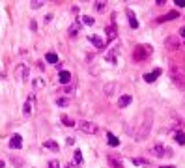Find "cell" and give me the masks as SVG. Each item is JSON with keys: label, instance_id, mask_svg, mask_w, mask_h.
Listing matches in <instances>:
<instances>
[{"label": "cell", "instance_id": "6da1fadb", "mask_svg": "<svg viewBox=\"0 0 185 168\" xmlns=\"http://www.w3.org/2000/svg\"><path fill=\"white\" fill-rule=\"evenodd\" d=\"M152 112L150 110H146L144 114H142V118H140V122H138V125H136V129L135 131H131V136L135 138V140H144L148 135H150V129H152Z\"/></svg>", "mask_w": 185, "mask_h": 168}, {"label": "cell", "instance_id": "7a4b0ae2", "mask_svg": "<svg viewBox=\"0 0 185 168\" xmlns=\"http://www.w3.org/2000/svg\"><path fill=\"white\" fill-rule=\"evenodd\" d=\"M168 73H170V79L176 82V86H178L181 92H185V69L179 67L178 64H172Z\"/></svg>", "mask_w": 185, "mask_h": 168}, {"label": "cell", "instance_id": "3957f363", "mask_svg": "<svg viewBox=\"0 0 185 168\" xmlns=\"http://www.w3.org/2000/svg\"><path fill=\"white\" fill-rule=\"evenodd\" d=\"M152 53H153V49L150 45H144V43H140V45H136L135 47V51H133V60L135 62H146L150 56H152Z\"/></svg>", "mask_w": 185, "mask_h": 168}, {"label": "cell", "instance_id": "277c9868", "mask_svg": "<svg viewBox=\"0 0 185 168\" xmlns=\"http://www.w3.org/2000/svg\"><path fill=\"white\" fill-rule=\"evenodd\" d=\"M152 153L155 157H172V150L167 148V146H163V144H155L153 150H152Z\"/></svg>", "mask_w": 185, "mask_h": 168}, {"label": "cell", "instance_id": "5b68a950", "mask_svg": "<svg viewBox=\"0 0 185 168\" xmlns=\"http://www.w3.org/2000/svg\"><path fill=\"white\" fill-rule=\"evenodd\" d=\"M28 75H30V71H28V67H26L25 64H19V65L15 67V77H17L19 80H26Z\"/></svg>", "mask_w": 185, "mask_h": 168}, {"label": "cell", "instance_id": "8992f818", "mask_svg": "<svg viewBox=\"0 0 185 168\" xmlns=\"http://www.w3.org/2000/svg\"><path fill=\"white\" fill-rule=\"evenodd\" d=\"M81 129H82L86 135H96V133H97V125L92 123V122H82V123H81Z\"/></svg>", "mask_w": 185, "mask_h": 168}, {"label": "cell", "instance_id": "52a82bcc", "mask_svg": "<svg viewBox=\"0 0 185 168\" xmlns=\"http://www.w3.org/2000/svg\"><path fill=\"white\" fill-rule=\"evenodd\" d=\"M22 146V138H21V135H13L11 138H10V148L11 150H19Z\"/></svg>", "mask_w": 185, "mask_h": 168}, {"label": "cell", "instance_id": "ba28073f", "mask_svg": "<svg viewBox=\"0 0 185 168\" xmlns=\"http://www.w3.org/2000/svg\"><path fill=\"white\" fill-rule=\"evenodd\" d=\"M161 73H163V71L157 67V69L152 71V73H146V75H144V80H146V82H153V80H157V77H159Z\"/></svg>", "mask_w": 185, "mask_h": 168}, {"label": "cell", "instance_id": "9c48e42d", "mask_svg": "<svg viewBox=\"0 0 185 168\" xmlns=\"http://www.w3.org/2000/svg\"><path fill=\"white\" fill-rule=\"evenodd\" d=\"M107 142H108L110 148H118V146H120V138L114 136L112 133H107Z\"/></svg>", "mask_w": 185, "mask_h": 168}, {"label": "cell", "instance_id": "30bf717a", "mask_svg": "<svg viewBox=\"0 0 185 168\" xmlns=\"http://www.w3.org/2000/svg\"><path fill=\"white\" fill-rule=\"evenodd\" d=\"M32 103H34V95H30V97L26 99V103H25V108H22V114H25V118L30 116V112H32Z\"/></svg>", "mask_w": 185, "mask_h": 168}, {"label": "cell", "instance_id": "8fae6325", "mask_svg": "<svg viewBox=\"0 0 185 168\" xmlns=\"http://www.w3.org/2000/svg\"><path fill=\"white\" fill-rule=\"evenodd\" d=\"M58 80H60V84H69V80H71V73H69V71H60L58 73Z\"/></svg>", "mask_w": 185, "mask_h": 168}, {"label": "cell", "instance_id": "7c38bea8", "mask_svg": "<svg viewBox=\"0 0 185 168\" xmlns=\"http://www.w3.org/2000/svg\"><path fill=\"white\" fill-rule=\"evenodd\" d=\"M43 148H45V150H51V151H58V150H60L58 142H54V140H45V142H43Z\"/></svg>", "mask_w": 185, "mask_h": 168}, {"label": "cell", "instance_id": "4fadbf2b", "mask_svg": "<svg viewBox=\"0 0 185 168\" xmlns=\"http://www.w3.org/2000/svg\"><path fill=\"white\" fill-rule=\"evenodd\" d=\"M127 19H129V26H131L133 30H136V28H138V21H136L135 13H133L131 10H127Z\"/></svg>", "mask_w": 185, "mask_h": 168}, {"label": "cell", "instance_id": "5bb4252c", "mask_svg": "<svg viewBox=\"0 0 185 168\" xmlns=\"http://www.w3.org/2000/svg\"><path fill=\"white\" fill-rule=\"evenodd\" d=\"M118 54H120V49L116 47V49H112L107 56H105V60H108L110 64H116V58H118Z\"/></svg>", "mask_w": 185, "mask_h": 168}, {"label": "cell", "instance_id": "9a60e30c", "mask_svg": "<svg viewBox=\"0 0 185 168\" xmlns=\"http://www.w3.org/2000/svg\"><path fill=\"white\" fill-rule=\"evenodd\" d=\"M107 37H108V41H114L118 37V32H116V25H110L108 28H107Z\"/></svg>", "mask_w": 185, "mask_h": 168}, {"label": "cell", "instance_id": "2e32d148", "mask_svg": "<svg viewBox=\"0 0 185 168\" xmlns=\"http://www.w3.org/2000/svg\"><path fill=\"white\" fill-rule=\"evenodd\" d=\"M88 39H90V43H92V45H96L97 49H103V47H105V41H103L99 36H90Z\"/></svg>", "mask_w": 185, "mask_h": 168}, {"label": "cell", "instance_id": "e0dca14e", "mask_svg": "<svg viewBox=\"0 0 185 168\" xmlns=\"http://www.w3.org/2000/svg\"><path fill=\"white\" fill-rule=\"evenodd\" d=\"M131 101H133L131 95H122V97L118 99V105H120V108H125V107L131 105Z\"/></svg>", "mask_w": 185, "mask_h": 168}, {"label": "cell", "instance_id": "ac0fdd59", "mask_svg": "<svg viewBox=\"0 0 185 168\" xmlns=\"http://www.w3.org/2000/svg\"><path fill=\"white\" fill-rule=\"evenodd\" d=\"M107 159H108V162L112 164V168H122V159H118L116 155H112V153H110Z\"/></svg>", "mask_w": 185, "mask_h": 168}, {"label": "cell", "instance_id": "d6986e66", "mask_svg": "<svg viewBox=\"0 0 185 168\" xmlns=\"http://www.w3.org/2000/svg\"><path fill=\"white\" fill-rule=\"evenodd\" d=\"M178 17H179V13H178V11H170V13H167L165 17L157 19V22H165V21H174V19H178Z\"/></svg>", "mask_w": 185, "mask_h": 168}, {"label": "cell", "instance_id": "ffe728a7", "mask_svg": "<svg viewBox=\"0 0 185 168\" xmlns=\"http://www.w3.org/2000/svg\"><path fill=\"white\" fill-rule=\"evenodd\" d=\"M73 164L75 166L82 164V153H81V150H75V153H73Z\"/></svg>", "mask_w": 185, "mask_h": 168}, {"label": "cell", "instance_id": "44dd1931", "mask_svg": "<svg viewBox=\"0 0 185 168\" xmlns=\"http://www.w3.org/2000/svg\"><path fill=\"white\" fill-rule=\"evenodd\" d=\"M174 138H176V142L179 144V146H183V144H185V133L183 131H176L174 133Z\"/></svg>", "mask_w": 185, "mask_h": 168}, {"label": "cell", "instance_id": "7402d4cb", "mask_svg": "<svg viewBox=\"0 0 185 168\" xmlns=\"http://www.w3.org/2000/svg\"><path fill=\"white\" fill-rule=\"evenodd\" d=\"M45 60H47L49 64H58V56H56V53H47V54H45Z\"/></svg>", "mask_w": 185, "mask_h": 168}, {"label": "cell", "instance_id": "603a6c76", "mask_svg": "<svg viewBox=\"0 0 185 168\" xmlns=\"http://www.w3.org/2000/svg\"><path fill=\"white\" fill-rule=\"evenodd\" d=\"M62 123H64L65 127H75V119L69 118V116H64V118H62Z\"/></svg>", "mask_w": 185, "mask_h": 168}, {"label": "cell", "instance_id": "cb8c5ba5", "mask_svg": "<svg viewBox=\"0 0 185 168\" xmlns=\"http://www.w3.org/2000/svg\"><path fill=\"white\" fill-rule=\"evenodd\" d=\"M165 45H168V47H179L181 43L178 41V37H167L165 39Z\"/></svg>", "mask_w": 185, "mask_h": 168}, {"label": "cell", "instance_id": "d4e9b609", "mask_svg": "<svg viewBox=\"0 0 185 168\" xmlns=\"http://www.w3.org/2000/svg\"><path fill=\"white\" fill-rule=\"evenodd\" d=\"M79 30H81V25H79V22H73V25L69 26V36H77Z\"/></svg>", "mask_w": 185, "mask_h": 168}, {"label": "cell", "instance_id": "484cf974", "mask_svg": "<svg viewBox=\"0 0 185 168\" xmlns=\"http://www.w3.org/2000/svg\"><path fill=\"white\" fill-rule=\"evenodd\" d=\"M116 86H118L116 82H108V84L105 86V93H107V95H112V93H114V88H116Z\"/></svg>", "mask_w": 185, "mask_h": 168}, {"label": "cell", "instance_id": "4316f807", "mask_svg": "<svg viewBox=\"0 0 185 168\" xmlns=\"http://www.w3.org/2000/svg\"><path fill=\"white\" fill-rule=\"evenodd\" d=\"M82 21H84V25H88V26H92V25L96 22V19H94V17H90V15H84Z\"/></svg>", "mask_w": 185, "mask_h": 168}, {"label": "cell", "instance_id": "83f0119b", "mask_svg": "<svg viewBox=\"0 0 185 168\" xmlns=\"http://www.w3.org/2000/svg\"><path fill=\"white\" fill-rule=\"evenodd\" d=\"M56 105H58V107H67V99H65V97H58V99H56Z\"/></svg>", "mask_w": 185, "mask_h": 168}, {"label": "cell", "instance_id": "f1b7e54d", "mask_svg": "<svg viewBox=\"0 0 185 168\" xmlns=\"http://www.w3.org/2000/svg\"><path fill=\"white\" fill-rule=\"evenodd\" d=\"M43 4H45V2H43V0H34V2H32V4H30V6H32V8H34V10H37V8H41V6H43Z\"/></svg>", "mask_w": 185, "mask_h": 168}, {"label": "cell", "instance_id": "f546056e", "mask_svg": "<svg viewBox=\"0 0 185 168\" xmlns=\"http://www.w3.org/2000/svg\"><path fill=\"white\" fill-rule=\"evenodd\" d=\"M11 162H13V164H15L17 168H21V166H22V164H21V162H22L21 159H15V157H11Z\"/></svg>", "mask_w": 185, "mask_h": 168}, {"label": "cell", "instance_id": "4dcf8cb0", "mask_svg": "<svg viewBox=\"0 0 185 168\" xmlns=\"http://www.w3.org/2000/svg\"><path fill=\"white\" fill-rule=\"evenodd\" d=\"M133 162H135V164H148L146 159H133Z\"/></svg>", "mask_w": 185, "mask_h": 168}, {"label": "cell", "instance_id": "1f68e13d", "mask_svg": "<svg viewBox=\"0 0 185 168\" xmlns=\"http://www.w3.org/2000/svg\"><path fill=\"white\" fill-rule=\"evenodd\" d=\"M105 6H107L105 2H97V4H96V10H97V11H101V10H105Z\"/></svg>", "mask_w": 185, "mask_h": 168}, {"label": "cell", "instance_id": "d6a6232c", "mask_svg": "<svg viewBox=\"0 0 185 168\" xmlns=\"http://www.w3.org/2000/svg\"><path fill=\"white\" fill-rule=\"evenodd\" d=\"M49 168H60V162L58 161H51L49 162Z\"/></svg>", "mask_w": 185, "mask_h": 168}, {"label": "cell", "instance_id": "836d02e7", "mask_svg": "<svg viewBox=\"0 0 185 168\" xmlns=\"http://www.w3.org/2000/svg\"><path fill=\"white\" fill-rule=\"evenodd\" d=\"M176 6H178V8H183V6H185V0H176Z\"/></svg>", "mask_w": 185, "mask_h": 168}, {"label": "cell", "instance_id": "e575fe53", "mask_svg": "<svg viewBox=\"0 0 185 168\" xmlns=\"http://www.w3.org/2000/svg\"><path fill=\"white\" fill-rule=\"evenodd\" d=\"M179 36H181V37H185V26H183V28H179Z\"/></svg>", "mask_w": 185, "mask_h": 168}, {"label": "cell", "instance_id": "d590c367", "mask_svg": "<svg viewBox=\"0 0 185 168\" xmlns=\"http://www.w3.org/2000/svg\"><path fill=\"white\" fill-rule=\"evenodd\" d=\"M0 168H4V162H2V161H0Z\"/></svg>", "mask_w": 185, "mask_h": 168}, {"label": "cell", "instance_id": "8d00e7d4", "mask_svg": "<svg viewBox=\"0 0 185 168\" xmlns=\"http://www.w3.org/2000/svg\"><path fill=\"white\" fill-rule=\"evenodd\" d=\"M161 168H172V166H161Z\"/></svg>", "mask_w": 185, "mask_h": 168}]
</instances>
